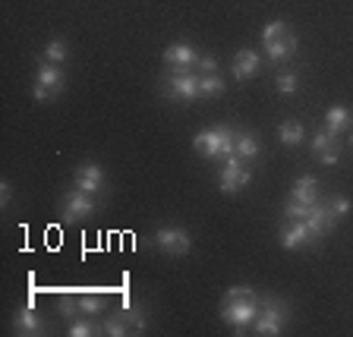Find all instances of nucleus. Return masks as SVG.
Returning <instances> with one entry per match:
<instances>
[{"mask_svg": "<svg viewBox=\"0 0 353 337\" xmlns=\"http://www.w3.org/2000/svg\"><path fill=\"white\" fill-rule=\"evenodd\" d=\"M199 79L202 76L192 70V66H170L168 73L161 76V92L170 101H196L202 92H199Z\"/></svg>", "mask_w": 353, "mask_h": 337, "instance_id": "f257e3e1", "label": "nucleus"}, {"mask_svg": "<svg viewBox=\"0 0 353 337\" xmlns=\"http://www.w3.org/2000/svg\"><path fill=\"white\" fill-rule=\"evenodd\" d=\"M234 136L236 132L228 130V126H214V130L196 132L192 136V148L202 158H230L234 154Z\"/></svg>", "mask_w": 353, "mask_h": 337, "instance_id": "f03ea898", "label": "nucleus"}, {"mask_svg": "<svg viewBox=\"0 0 353 337\" xmlns=\"http://www.w3.org/2000/svg\"><path fill=\"white\" fill-rule=\"evenodd\" d=\"M262 48L268 51V57H272L274 63H281V60L294 57L296 35L290 32V25H287V22H268V25L262 29Z\"/></svg>", "mask_w": 353, "mask_h": 337, "instance_id": "7ed1b4c3", "label": "nucleus"}, {"mask_svg": "<svg viewBox=\"0 0 353 337\" xmlns=\"http://www.w3.org/2000/svg\"><path fill=\"white\" fill-rule=\"evenodd\" d=\"M284 318H287V306L281 300H265L259 306V316L252 322V331L262 337H278L284 331Z\"/></svg>", "mask_w": 353, "mask_h": 337, "instance_id": "20e7f679", "label": "nucleus"}, {"mask_svg": "<svg viewBox=\"0 0 353 337\" xmlns=\"http://www.w3.org/2000/svg\"><path fill=\"white\" fill-rule=\"evenodd\" d=\"M63 92V73H60V66L51 63V60H44L38 66V76H35V88H32V98L35 101H51Z\"/></svg>", "mask_w": 353, "mask_h": 337, "instance_id": "39448f33", "label": "nucleus"}, {"mask_svg": "<svg viewBox=\"0 0 353 337\" xmlns=\"http://www.w3.org/2000/svg\"><path fill=\"white\" fill-rule=\"evenodd\" d=\"M95 196H88L82 190H70L63 198H60V214H63V224H76V221H85L95 214Z\"/></svg>", "mask_w": 353, "mask_h": 337, "instance_id": "423d86ee", "label": "nucleus"}, {"mask_svg": "<svg viewBox=\"0 0 353 337\" xmlns=\"http://www.w3.org/2000/svg\"><path fill=\"white\" fill-rule=\"evenodd\" d=\"M250 180H252V174H250V167L243 164L240 154H230V158H224V167H221V180H218L221 192L234 196V192H240L243 186H250Z\"/></svg>", "mask_w": 353, "mask_h": 337, "instance_id": "0eeeda50", "label": "nucleus"}, {"mask_svg": "<svg viewBox=\"0 0 353 337\" xmlns=\"http://www.w3.org/2000/svg\"><path fill=\"white\" fill-rule=\"evenodd\" d=\"M259 306H262V300H256V303H221V318H224L236 334H243L246 328H252V322H256V316H259Z\"/></svg>", "mask_w": 353, "mask_h": 337, "instance_id": "6e6552de", "label": "nucleus"}, {"mask_svg": "<svg viewBox=\"0 0 353 337\" xmlns=\"http://www.w3.org/2000/svg\"><path fill=\"white\" fill-rule=\"evenodd\" d=\"M154 243H158V249H161L164 256H174V258L190 256V249H192L190 234H186V230H180V227H158Z\"/></svg>", "mask_w": 353, "mask_h": 337, "instance_id": "1a4fd4ad", "label": "nucleus"}, {"mask_svg": "<svg viewBox=\"0 0 353 337\" xmlns=\"http://www.w3.org/2000/svg\"><path fill=\"white\" fill-rule=\"evenodd\" d=\"M306 227H309V234H312V240H322V236H328L331 230H334V224H338V214L331 212L328 208V202H312V205H309V212H306Z\"/></svg>", "mask_w": 353, "mask_h": 337, "instance_id": "9d476101", "label": "nucleus"}, {"mask_svg": "<svg viewBox=\"0 0 353 337\" xmlns=\"http://www.w3.org/2000/svg\"><path fill=\"white\" fill-rule=\"evenodd\" d=\"M312 158H316L319 164H338L341 158V148H338V136H331L328 130H319L316 136H312Z\"/></svg>", "mask_w": 353, "mask_h": 337, "instance_id": "9b49d317", "label": "nucleus"}, {"mask_svg": "<svg viewBox=\"0 0 353 337\" xmlns=\"http://www.w3.org/2000/svg\"><path fill=\"white\" fill-rule=\"evenodd\" d=\"M73 186L88 192V196H98L104 190V170L98 164H79L73 174Z\"/></svg>", "mask_w": 353, "mask_h": 337, "instance_id": "f8f14e48", "label": "nucleus"}, {"mask_svg": "<svg viewBox=\"0 0 353 337\" xmlns=\"http://www.w3.org/2000/svg\"><path fill=\"white\" fill-rule=\"evenodd\" d=\"M312 234H309L306 221H290L284 230H281V246L284 249H300V246H312Z\"/></svg>", "mask_w": 353, "mask_h": 337, "instance_id": "ddd939ff", "label": "nucleus"}, {"mask_svg": "<svg viewBox=\"0 0 353 337\" xmlns=\"http://www.w3.org/2000/svg\"><path fill=\"white\" fill-rule=\"evenodd\" d=\"M230 73L236 79H250V76L259 73V54L250 51V48H243V51L234 54V63H230Z\"/></svg>", "mask_w": 353, "mask_h": 337, "instance_id": "4468645a", "label": "nucleus"}, {"mask_svg": "<svg viewBox=\"0 0 353 337\" xmlns=\"http://www.w3.org/2000/svg\"><path fill=\"white\" fill-rule=\"evenodd\" d=\"M196 60H199L196 48L186 44V41H176V44H170L168 51H164V63L168 66H196Z\"/></svg>", "mask_w": 353, "mask_h": 337, "instance_id": "2eb2a0df", "label": "nucleus"}, {"mask_svg": "<svg viewBox=\"0 0 353 337\" xmlns=\"http://www.w3.org/2000/svg\"><path fill=\"white\" fill-rule=\"evenodd\" d=\"M13 328H16V334H38V331H41V322H38L35 306H32V303H26V306L16 312Z\"/></svg>", "mask_w": 353, "mask_h": 337, "instance_id": "dca6fc26", "label": "nucleus"}, {"mask_svg": "<svg viewBox=\"0 0 353 337\" xmlns=\"http://www.w3.org/2000/svg\"><path fill=\"white\" fill-rule=\"evenodd\" d=\"M290 198L303 202V205H312V202H319V183L312 176H300L294 183V190H290Z\"/></svg>", "mask_w": 353, "mask_h": 337, "instance_id": "f3484780", "label": "nucleus"}, {"mask_svg": "<svg viewBox=\"0 0 353 337\" xmlns=\"http://www.w3.org/2000/svg\"><path fill=\"white\" fill-rule=\"evenodd\" d=\"M350 123H353V114L347 108H328V114H325V130L331 136H341Z\"/></svg>", "mask_w": 353, "mask_h": 337, "instance_id": "a211bd4d", "label": "nucleus"}, {"mask_svg": "<svg viewBox=\"0 0 353 337\" xmlns=\"http://www.w3.org/2000/svg\"><path fill=\"white\" fill-rule=\"evenodd\" d=\"M259 152H262V145H259L256 136H250V132H236V136H234V154H240L243 161L256 158Z\"/></svg>", "mask_w": 353, "mask_h": 337, "instance_id": "6ab92c4d", "label": "nucleus"}, {"mask_svg": "<svg viewBox=\"0 0 353 337\" xmlns=\"http://www.w3.org/2000/svg\"><path fill=\"white\" fill-rule=\"evenodd\" d=\"M303 136H306V130H303V123H296V120H284V123L278 126V139L284 142V145H300Z\"/></svg>", "mask_w": 353, "mask_h": 337, "instance_id": "aec40b11", "label": "nucleus"}, {"mask_svg": "<svg viewBox=\"0 0 353 337\" xmlns=\"http://www.w3.org/2000/svg\"><path fill=\"white\" fill-rule=\"evenodd\" d=\"M256 300H259L256 290H252V287H246V284H240V287H230L221 303H256Z\"/></svg>", "mask_w": 353, "mask_h": 337, "instance_id": "412c9836", "label": "nucleus"}, {"mask_svg": "<svg viewBox=\"0 0 353 337\" xmlns=\"http://www.w3.org/2000/svg\"><path fill=\"white\" fill-rule=\"evenodd\" d=\"M199 92H202L205 98L224 95V79H221L218 73H214V76H202V79H199Z\"/></svg>", "mask_w": 353, "mask_h": 337, "instance_id": "4be33fe9", "label": "nucleus"}, {"mask_svg": "<svg viewBox=\"0 0 353 337\" xmlns=\"http://www.w3.org/2000/svg\"><path fill=\"white\" fill-rule=\"evenodd\" d=\"M70 337H92V334H101V325H92L85 318H73V325L66 328Z\"/></svg>", "mask_w": 353, "mask_h": 337, "instance_id": "5701e85b", "label": "nucleus"}, {"mask_svg": "<svg viewBox=\"0 0 353 337\" xmlns=\"http://www.w3.org/2000/svg\"><path fill=\"white\" fill-rule=\"evenodd\" d=\"M120 316H123V322H126V328H130V334H142V331H145V318H142L139 309H130V306H126Z\"/></svg>", "mask_w": 353, "mask_h": 337, "instance_id": "b1692460", "label": "nucleus"}, {"mask_svg": "<svg viewBox=\"0 0 353 337\" xmlns=\"http://www.w3.org/2000/svg\"><path fill=\"white\" fill-rule=\"evenodd\" d=\"M101 334H108V337H123V334H130V328H126L123 316H114V318H104Z\"/></svg>", "mask_w": 353, "mask_h": 337, "instance_id": "393cba45", "label": "nucleus"}, {"mask_svg": "<svg viewBox=\"0 0 353 337\" xmlns=\"http://www.w3.org/2000/svg\"><path fill=\"white\" fill-rule=\"evenodd\" d=\"M44 60H51V63H60V60H66V41L54 38V41L44 44Z\"/></svg>", "mask_w": 353, "mask_h": 337, "instance_id": "a878e982", "label": "nucleus"}, {"mask_svg": "<svg viewBox=\"0 0 353 337\" xmlns=\"http://www.w3.org/2000/svg\"><path fill=\"white\" fill-rule=\"evenodd\" d=\"M274 85H278L281 95H294L300 82H296V73H294V70H284V73H281L278 79H274Z\"/></svg>", "mask_w": 353, "mask_h": 337, "instance_id": "bb28decb", "label": "nucleus"}, {"mask_svg": "<svg viewBox=\"0 0 353 337\" xmlns=\"http://www.w3.org/2000/svg\"><path fill=\"white\" fill-rule=\"evenodd\" d=\"M76 296H79L82 312H88V316H92V312H101V300H98L95 294H85V290H82V294H76Z\"/></svg>", "mask_w": 353, "mask_h": 337, "instance_id": "cd10ccee", "label": "nucleus"}, {"mask_svg": "<svg viewBox=\"0 0 353 337\" xmlns=\"http://www.w3.org/2000/svg\"><path fill=\"white\" fill-rule=\"evenodd\" d=\"M196 73L199 76H214V73H218V60L208 57V54H205V57H199L196 60Z\"/></svg>", "mask_w": 353, "mask_h": 337, "instance_id": "c85d7f7f", "label": "nucleus"}, {"mask_svg": "<svg viewBox=\"0 0 353 337\" xmlns=\"http://www.w3.org/2000/svg\"><path fill=\"white\" fill-rule=\"evenodd\" d=\"M328 208L338 214V218H344V214L350 212V198H347V196H331L328 198Z\"/></svg>", "mask_w": 353, "mask_h": 337, "instance_id": "c756f323", "label": "nucleus"}, {"mask_svg": "<svg viewBox=\"0 0 353 337\" xmlns=\"http://www.w3.org/2000/svg\"><path fill=\"white\" fill-rule=\"evenodd\" d=\"M60 312H63V316H79L82 309H79V296H63V303H60Z\"/></svg>", "mask_w": 353, "mask_h": 337, "instance_id": "7c9ffc66", "label": "nucleus"}, {"mask_svg": "<svg viewBox=\"0 0 353 337\" xmlns=\"http://www.w3.org/2000/svg\"><path fill=\"white\" fill-rule=\"evenodd\" d=\"M10 198H13V186H10L7 180H3V183H0V205L7 208V205H10Z\"/></svg>", "mask_w": 353, "mask_h": 337, "instance_id": "2f4dec72", "label": "nucleus"}]
</instances>
